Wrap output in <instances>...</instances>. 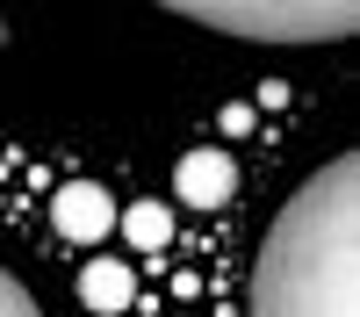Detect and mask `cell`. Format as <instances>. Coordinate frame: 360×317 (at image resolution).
<instances>
[{
  "label": "cell",
  "mask_w": 360,
  "mask_h": 317,
  "mask_svg": "<svg viewBox=\"0 0 360 317\" xmlns=\"http://www.w3.org/2000/svg\"><path fill=\"white\" fill-rule=\"evenodd\" d=\"M123 231H130V245H144V252H159V245L173 238V216L159 209V202H130V216H123Z\"/></svg>",
  "instance_id": "cell-6"
},
{
  "label": "cell",
  "mask_w": 360,
  "mask_h": 317,
  "mask_svg": "<svg viewBox=\"0 0 360 317\" xmlns=\"http://www.w3.org/2000/svg\"><path fill=\"white\" fill-rule=\"evenodd\" d=\"M130 296H137V281H130L123 259H94V267L79 274V303L86 310H130Z\"/></svg>",
  "instance_id": "cell-5"
},
{
  "label": "cell",
  "mask_w": 360,
  "mask_h": 317,
  "mask_svg": "<svg viewBox=\"0 0 360 317\" xmlns=\"http://www.w3.org/2000/svg\"><path fill=\"white\" fill-rule=\"evenodd\" d=\"M360 303V159L339 152L281 202L252 259V317H353Z\"/></svg>",
  "instance_id": "cell-1"
},
{
  "label": "cell",
  "mask_w": 360,
  "mask_h": 317,
  "mask_svg": "<svg viewBox=\"0 0 360 317\" xmlns=\"http://www.w3.org/2000/svg\"><path fill=\"white\" fill-rule=\"evenodd\" d=\"M0 317H44V310H37V296H29V288H22L8 267H0Z\"/></svg>",
  "instance_id": "cell-7"
},
{
  "label": "cell",
  "mask_w": 360,
  "mask_h": 317,
  "mask_svg": "<svg viewBox=\"0 0 360 317\" xmlns=\"http://www.w3.org/2000/svg\"><path fill=\"white\" fill-rule=\"evenodd\" d=\"M173 195L188 202V209H224V202L238 195V166L231 152H188L173 173Z\"/></svg>",
  "instance_id": "cell-3"
},
{
  "label": "cell",
  "mask_w": 360,
  "mask_h": 317,
  "mask_svg": "<svg viewBox=\"0 0 360 317\" xmlns=\"http://www.w3.org/2000/svg\"><path fill=\"white\" fill-rule=\"evenodd\" d=\"M159 8L252 44H339L360 29V0H159Z\"/></svg>",
  "instance_id": "cell-2"
},
{
  "label": "cell",
  "mask_w": 360,
  "mask_h": 317,
  "mask_svg": "<svg viewBox=\"0 0 360 317\" xmlns=\"http://www.w3.org/2000/svg\"><path fill=\"white\" fill-rule=\"evenodd\" d=\"M51 224L65 231V238L94 245V238H108V231H115V202H108L94 181H72V188H58V202H51Z\"/></svg>",
  "instance_id": "cell-4"
}]
</instances>
